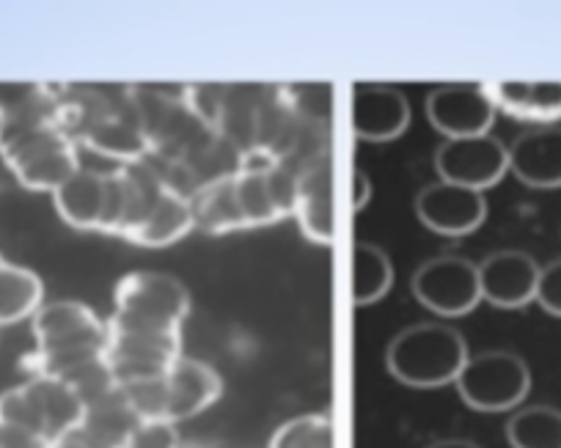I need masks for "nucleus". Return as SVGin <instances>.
Returning a JSON list of instances; mask_svg holds the SVG:
<instances>
[{
    "instance_id": "f257e3e1",
    "label": "nucleus",
    "mask_w": 561,
    "mask_h": 448,
    "mask_svg": "<svg viewBox=\"0 0 561 448\" xmlns=\"http://www.w3.org/2000/svg\"><path fill=\"white\" fill-rule=\"evenodd\" d=\"M36 349L23 360L34 377L67 380L72 371L105 358L107 322L78 300L45 303L31 320Z\"/></svg>"
},
{
    "instance_id": "f03ea898",
    "label": "nucleus",
    "mask_w": 561,
    "mask_h": 448,
    "mask_svg": "<svg viewBox=\"0 0 561 448\" xmlns=\"http://www.w3.org/2000/svg\"><path fill=\"white\" fill-rule=\"evenodd\" d=\"M61 94V127L75 143H83L107 158L138 163L149 154L147 124L138 102H113L91 89H58Z\"/></svg>"
},
{
    "instance_id": "7ed1b4c3",
    "label": "nucleus",
    "mask_w": 561,
    "mask_h": 448,
    "mask_svg": "<svg viewBox=\"0 0 561 448\" xmlns=\"http://www.w3.org/2000/svg\"><path fill=\"white\" fill-rule=\"evenodd\" d=\"M122 171L127 180V212L116 237L140 248H165L196 229L191 198L158 171L147 169L144 160L124 163Z\"/></svg>"
},
{
    "instance_id": "20e7f679",
    "label": "nucleus",
    "mask_w": 561,
    "mask_h": 448,
    "mask_svg": "<svg viewBox=\"0 0 561 448\" xmlns=\"http://www.w3.org/2000/svg\"><path fill=\"white\" fill-rule=\"evenodd\" d=\"M191 314V291L180 278L152 269H135L116 284L111 333L140 336H182V322Z\"/></svg>"
},
{
    "instance_id": "39448f33",
    "label": "nucleus",
    "mask_w": 561,
    "mask_h": 448,
    "mask_svg": "<svg viewBox=\"0 0 561 448\" xmlns=\"http://www.w3.org/2000/svg\"><path fill=\"white\" fill-rule=\"evenodd\" d=\"M468 344L460 331L424 322L399 333L386 353V366L408 388H444L457 382L468 364Z\"/></svg>"
},
{
    "instance_id": "423d86ee",
    "label": "nucleus",
    "mask_w": 561,
    "mask_h": 448,
    "mask_svg": "<svg viewBox=\"0 0 561 448\" xmlns=\"http://www.w3.org/2000/svg\"><path fill=\"white\" fill-rule=\"evenodd\" d=\"M140 421H180L204 413L224 393V380L213 366L182 355L163 377L122 388Z\"/></svg>"
},
{
    "instance_id": "0eeeda50",
    "label": "nucleus",
    "mask_w": 561,
    "mask_h": 448,
    "mask_svg": "<svg viewBox=\"0 0 561 448\" xmlns=\"http://www.w3.org/2000/svg\"><path fill=\"white\" fill-rule=\"evenodd\" d=\"M56 209L72 229L118 234L127 209V182L122 169L94 171L80 165L56 193Z\"/></svg>"
},
{
    "instance_id": "6e6552de",
    "label": "nucleus",
    "mask_w": 561,
    "mask_h": 448,
    "mask_svg": "<svg viewBox=\"0 0 561 448\" xmlns=\"http://www.w3.org/2000/svg\"><path fill=\"white\" fill-rule=\"evenodd\" d=\"M0 154L28 191L56 193L80 169L78 143L61 124L31 129L0 146Z\"/></svg>"
},
{
    "instance_id": "1a4fd4ad",
    "label": "nucleus",
    "mask_w": 561,
    "mask_h": 448,
    "mask_svg": "<svg viewBox=\"0 0 561 448\" xmlns=\"http://www.w3.org/2000/svg\"><path fill=\"white\" fill-rule=\"evenodd\" d=\"M457 393L477 413H506L520 407L531 391V371L526 360L506 349H493L468 358L457 377Z\"/></svg>"
},
{
    "instance_id": "9d476101",
    "label": "nucleus",
    "mask_w": 561,
    "mask_h": 448,
    "mask_svg": "<svg viewBox=\"0 0 561 448\" xmlns=\"http://www.w3.org/2000/svg\"><path fill=\"white\" fill-rule=\"evenodd\" d=\"M415 300L438 317H466L482 303L479 264L462 256H438L421 264L410 278Z\"/></svg>"
},
{
    "instance_id": "9b49d317",
    "label": "nucleus",
    "mask_w": 561,
    "mask_h": 448,
    "mask_svg": "<svg viewBox=\"0 0 561 448\" xmlns=\"http://www.w3.org/2000/svg\"><path fill=\"white\" fill-rule=\"evenodd\" d=\"M440 182L484 193L510 174V149L495 135L451 138L435 154Z\"/></svg>"
},
{
    "instance_id": "f8f14e48",
    "label": "nucleus",
    "mask_w": 561,
    "mask_h": 448,
    "mask_svg": "<svg viewBox=\"0 0 561 448\" xmlns=\"http://www.w3.org/2000/svg\"><path fill=\"white\" fill-rule=\"evenodd\" d=\"M495 105L484 83L440 85L427 96V118L438 133L451 138L488 135L495 122Z\"/></svg>"
},
{
    "instance_id": "ddd939ff",
    "label": "nucleus",
    "mask_w": 561,
    "mask_h": 448,
    "mask_svg": "<svg viewBox=\"0 0 561 448\" xmlns=\"http://www.w3.org/2000/svg\"><path fill=\"white\" fill-rule=\"evenodd\" d=\"M415 212L421 223L444 237L473 234L488 218V202L484 193L468 191V187L435 182L427 185L415 198Z\"/></svg>"
},
{
    "instance_id": "4468645a",
    "label": "nucleus",
    "mask_w": 561,
    "mask_h": 448,
    "mask_svg": "<svg viewBox=\"0 0 561 448\" xmlns=\"http://www.w3.org/2000/svg\"><path fill=\"white\" fill-rule=\"evenodd\" d=\"M300 231L317 245H331L336 237L333 223V169L331 154H317L295 174V207Z\"/></svg>"
},
{
    "instance_id": "2eb2a0df",
    "label": "nucleus",
    "mask_w": 561,
    "mask_h": 448,
    "mask_svg": "<svg viewBox=\"0 0 561 448\" xmlns=\"http://www.w3.org/2000/svg\"><path fill=\"white\" fill-rule=\"evenodd\" d=\"M539 264L523 251L490 253L479 264V286L482 300L495 309H523L537 300Z\"/></svg>"
},
{
    "instance_id": "dca6fc26",
    "label": "nucleus",
    "mask_w": 561,
    "mask_h": 448,
    "mask_svg": "<svg viewBox=\"0 0 561 448\" xmlns=\"http://www.w3.org/2000/svg\"><path fill=\"white\" fill-rule=\"evenodd\" d=\"M47 124H61V94L56 85L0 83V146Z\"/></svg>"
},
{
    "instance_id": "f3484780",
    "label": "nucleus",
    "mask_w": 561,
    "mask_h": 448,
    "mask_svg": "<svg viewBox=\"0 0 561 448\" xmlns=\"http://www.w3.org/2000/svg\"><path fill=\"white\" fill-rule=\"evenodd\" d=\"M510 171L534 191L561 187V127H534L517 135L510 146Z\"/></svg>"
},
{
    "instance_id": "a211bd4d",
    "label": "nucleus",
    "mask_w": 561,
    "mask_h": 448,
    "mask_svg": "<svg viewBox=\"0 0 561 448\" xmlns=\"http://www.w3.org/2000/svg\"><path fill=\"white\" fill-rule=\"evenodd\" d=\"M410 124V105L393 85L358 83L353 89V133L369 143L399 138Z\"/></svg>"
},
{
    "instance_id": "6ab92c4d",
    "label": "nucleus",
    "mask_w": 561,
    "mask_h": 448,
    "mask_svg": "<svg viewBox=\"0 0 561 448\" xmlns=\"http://www.w3.org/2000/svg\"><path fill=\"white\" fill-rule=\"evenodd\" d=\"M495 111L531 124H556L561 118V80H493L484 83Z\"/></svg>"
},
{
    "instance_id": "aec40b11",
    "label": "nucleus",
    "mask_w": 561,
    "mask_h": 448,
    "mask_svg": "<svg viewBox=\"0 0 561 448\" xmlns=\"http://www.w3.org/2000/svg\"><path fill=\"white\" fill-rule=\"evenodd\" d=\"M193 223L204 234H231V231L248 229L245 215H242L240 196H237L234 171L220 174L215 180L204 182L202 187L191 193Z\"/></svg>"
},
{
    "instance_id": "412c9836",
    "label": "nucleus",
    "mask_w": 561,
    "mask_h": 448,
    "mask_svg": "<svg viewBox=\"0 0 561 448\" xmlns=\"http://www.w3.org/2000/svg\"><path fill=\"white\" fill-rule=\"evenodd\" d=\"M140 424L138 413L133 410L129 399L124 397L122 388H113L111 393L100 397L85 407L80 435L94 448H122V443L133 435L135 426Z\"/></svg>"
},
{
    "instance_id": "4be33fe9",
    "label": "nucleus",
    "mask_w": 561,
    "mask_h": 448,
    "mask_svg": "<svg viewBox=\"0 0 561 448\" xmlns=\"http://www.w3.org/2000/svg\"><path fill=\"white\" fill-rule=\"evenodd\" d=\"M42 306H45V284L39 275L0 256V328L34 320Z\"/></svg>"
},
{
    "instance_id": "5701e85b",
    "label": "nucleus",
    "mask_w": 561,
    "mask_h": 448,
    "mask_svg": "<svg viewBox=\"0 0 561 448\" xmlns=\"http://www.w3.org/2000/svg\"><path fill=\"white\" fill-rule=\"evenodd\" d=\"M36 397H39L42 415H45V435L50 443L75 435L83 426L85 402L75 393L72 386L56 377H31Z\"/></svg>"
},
{
    "instance_id": "b1692460",
    "label": "nucleus",
    "mask_w": 561,
    "mask_h": 448,
    "mask_svg": "<svg viewBox=\"0 0 561 448\" xmlns=\"http://www.w3.org/2000/svg\"><path fill=\"white\" fill-rule=\"evenodd\" d=\"M393 286V264L382 248L358 242L353 248V300L355 306H371Z\"/></svg>"
},
{
    "instance_id": "393cba45",
    "label": "nucleus",
    "mask_w": 561,
    "mask_h": 448,
    "mask_svg": "<svg viewBox=\"0 0 561 448\" xmlns=\"http://www.w3.org/2000/svg\"><path fill=\"white\" fill-rule=\"evenodd\" d=\"M512 448H561V410L548 404L517 410L506 424Z\"/></svg>"
},
{
    "instance_id": "a878e982",
    "label": "nucleus",
    "mask_w": 561,
    "mask_h": 448,
    "mask_svg": "<svg viewBox=\"0 0 561 448\" xmlns=\"http://www.w3.org/2000/svg\"><path fill=\"white\" fill-rule=\"evenodd\" d=\"M270 448H333L331 413H309L278 426Z\"/></svg>"
},
{
    "instance_id": "bb28decb",
    "label": "nucleus",
    "mask_w": 561,
    "mask_h": 448,
    "mask_svg": "<svg viewBox=\"0 0 561 448\" xmlns=\"http://www.w3.org/2000/svg\"><path fill=\"white\" fill-rule=\"evenodd\" d=\"M0 426H14V429L34 432V435L45 437L47 440L45 415H42L39 397H36L31 380L25 382V386L9 388L7 393H0Z\"/></svg>"
},
{
    "instance_id": "cd10ccee",
    "label": "nucleus",
    "mask_w": 561,
    "mask_h": 448,
    "mask_svg": "<svg viewBox=\"0 0 561 448\" xmlns=\"http://www.w3.org/2000/svg\"><path fill=\"white\" fill-rule=\"evenodd\" d=\"M122 448H182L180 432L169 421H140Z\"/></svg>"
},
{
    "instance_id": "c85d7f7f",
    "label": "nucleus",
    "mask_w": 561,
    "mask_h": 448,
    "mask_svg": "<svg viewBox=\"0 0 561 448\" xmlns=\"http://www.w3.org/2000/svg\"><path fill=\"white\" fill-rule=\"evenodd\" d=\"M537 303L542 306L548 314L559 317L561 320V259L545 264L539 269V284H537Z\"/></svg>"
},
{
    "instance_id": "c756f323",
    "label": "nucleus",
    "mask_w": 561,
    "mask_h": 448,
    "mask_svg": "<svg viewBox=\"0 0 561 448\" xmlns=\"http://www.w3.org/2000/svg\"><path fill=\"white\" fill-rule=\"evenodd\" d=\"M0 448H53V443L34 435V432L14 429V426H0Z\"/></svg>"
},
{
    "instance_id": "7c9ffc66",
    "label": "nucleus",
    "mask_w": 561,
    "mask_h": 448,
    "mask_svg": "<svg viewBox=\"0 0 561 448\" xmlns=\"http://www.w3.org/2000/svg\"><path fill=\"white\" fill-rule=\"evenodd\" d=\"M353 191H355L353 193V209L355 212H360V209H364L371 198V182L360 169L353 171Z\"/></svg>"
},
{
    "instance_id": "2f4dec72",
    "label": "nucleus",
    "mask_w": 561,
    "mask_h": 448,
    "mask_svg": "<svg viewBox=\"0 0 561 448\" xmlns=\"http://www.w3.org/2000/svg\"><path fill=\"white\" fill-rule=\"evenodd\" d=\"M53 448H94V446H91V443L85 440L80 432H75V435H67V437H61L58 443H53Z\"/></svg>"
},
{
    "instance_id": "473e14b6",
    "label": "nucleus",
    "mask_w": 561,
    "mask_h": 448,
    "mask_svg": "<svg viewBox=\"0 0 561 448\" xmlns=\"http://www.w3.org/2000/svg\"><path fill=\"white\" fill-rule=\"evenodd\" d=\"M427 448H482V446H477V443L471 440H438Z\"/></svg>"
}]
</instances>
